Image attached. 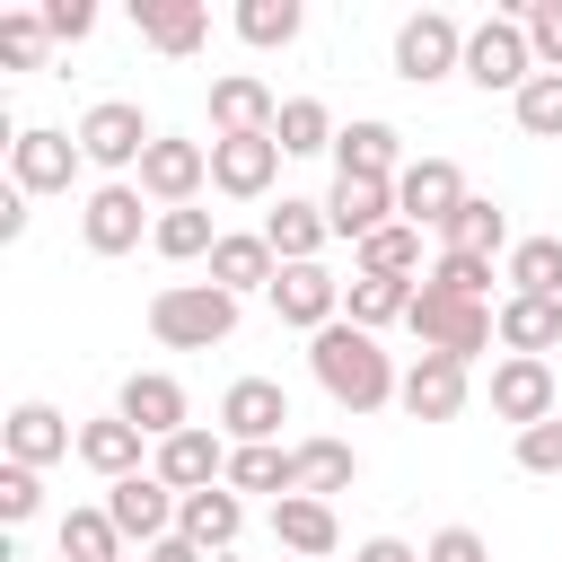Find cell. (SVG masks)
Segmentation results:
<instances>
[{"mask_svg":"<svg viewBox=\"0 0 562 562\" xmlns=\"http://www.w3.org/2000/svg\"><path fill=\"white\" fill-rule=\"evenodd\" d=\"M149 474L184 501V492H211V483H228V439L220 430H176V439H158V457H149Z\"/></svg>","mask_w":562,"mask_h":562,"instance_id":"13","label":"cell"},{"mask_svg":"<svg viewBox=\"0 0 562 562\" xmlns=\"http://www.w3.org/2000/svg\"><path fill=\"white\" fill-rule=\"evenodd\" d=\"M105 518L123 527V544H167L176 536V492L158 483V474H123V483H105Z\"/></svg>","mask_w":562,"mask_h":562,"instance_id":"14","label":"cell"},{"mask_svg":"<svg viewBox=\"0 0 562 562\" xmlns=\"http://www.w3.org/2000/svg\"><path fill=\"white\" fill-rule=\"evenodd\" d=\"M281 123V97L255 79V70H220L211 79V140H255Z\"/></svg>","mask_w":562,"mask_h":562,"instance_id":"15","label":"cell"},{"mask_svg":"<svg viewBox=\"0 0 562 562\" xmlns=\"http://www.w3.org/2000/svg\"><path fill=\"white\" fill-rule=\"evenodd\" d=\"M422 562H492V553H483V536H474V527H439V536L422 544Z\"/></svg>","mask_w":562,"mask_h":562,"instance_id":"47","label":"cell"},{"mask_svg":"<svg viewBox=\"0 0 562 562\" xmlns=\"http://www.w3.org/2000/svg\"><path fill=\"white\" fill-rule=\"evenodd\" d=\"M325 220H334V237H378L386 220H395V184H369V176H334V193H325Z\"/></svg>","mask_w":562,"mask_h":562,"instance_id":"26","label":"cell"},{"mask_svg":"<svg viewBox=\"0 0 562 562\" xmlns=\"http://www.w3.org/2000/svg\"><path fill=\"white\" fill-rule=\"evenodd\" d=\"M351 255H360V272L413 281V272H422V228H413V220H386V228H378V237H360Z\"/></svg>","mask_w":562,"mask_h":562,"instance_id":"37","label":"cell"},{"mask_svg":"<svg viewBox=\"0 0 562 562\" xmlns=\"http://www.w3.org/2000/svg\"><path fill=\"white\" fill-rule=\"evenodd\" d=\"M413 290H422V281H386V272H351V281H342V316H351L360 334H378V325H395V316H413Z\"/></svg>","mask_w":562,"mask_h":562,"instance_id":"30","label":"cell"},{"mask_svg":"<svg viewBox=\"0 0 562 562\" xmlns=\"http://www.w3.org/2000/svg\"><path fill=\"white\" fill-rule=\"evenodd\" d=\"M132 184H140L158 211H184V202H202V184H211V140H176V132H158Z\"/></svg>","mask_w":562,"mask_h":562,"instance_id":"8","label":"cell"},{"mask_svg":"<svg viewBox=\"0 0 562 562\" xmlns=\"http://www.w3.org/2000/svg\"><path fill=\"white\" fill-rule=\"evenodd\" d=\"M307 369H316V386L342 404V413H378V404H395V360L378 351V334H360L351 316H334L325 334H307Z\"/></svg>","mask_w":562,"mask_h":562,"instance_id":"1","label":"cell"},{"mask_svg":"<svg viewBox=\"0 0 562 562\" xmlns=\"http://www.w3.org/2000/svg\"><path fill=\"white\" fill-rule=\"evenodd\" d=\"M140 562H211V553H202V544H184V536H167V544H149Z\"/></svg>","mask_w":562,"mask_h":562,"instance_id":"50","label":"cell"},{"mask_svg":"<svg viewBox=\"0 0 562 562\" xmlns=\"http://www.w3.org/2000/svg\"><path fill=\"white\" fill-rule=\"evenodd\" d=\"M228 492H272V501H290V492H299V457H290V448H228Z\"/></svg>","mask_w":562,"mask_h":562,"instance_id":"34","label":"cell"},{"mask_svg":"<svg viewBox=\"0 0 562 562\" xmlns=\"http://www.w3.org/2000/svg\"><path fill=\"white\" fill-rule=\"evenodd\" d=\"M263 299H272V316H281L290 334H325V325L342 316V281H334L325 263H281V281H272Z\"/></svg>","mask_w":562,"mask_h":562,"instance_id":"12","label":"cell"},{"mask_svg":"<svg viewBox=\"0 0 562 562\" xmlns=\"http://www.w3.org/2000/svg\"><path fill=\"white\" fill-rule=\"evenodd\" d=\"M518 26H527V44H536V70H562V0H527Z\"/></svg>","mask_w":562,"mask_h":562,"instance_id":"43","label":"cell"},{"mask_svg":"<svg viewBox=\"0 0 562 562\" xmlns=\"http://www.w3.org/2000/svg\"><path fill=\"white\" fill-rule=\"evenodd\" d=\"M351 562H422L404 536H369V544H351Z\"/></svg>","mask_w":562,"mask_h":562,"instance_id":"48","label":"cell"},{"mask_svg":"<svg viewBox=\"0 0 562 562\" xmlns=\"http://www.w3.org/2000/svg\"><path fill=\"white\" fill-rule=\"evenodd\" d=\"M509 114H518L527 140H562V70H536V79L509 97Z\"/></svg>","mask_w":562,"mask_h":562,"instance_id":"39","label":"cell"},{"mask_svg":"<svg viewBox=\"0 0 562 562\" xmlns=\"http://www.w3.org/2000/svg\"><path fill=\"white\" fill-rule=\"evenodd\" d=\"M501 246H509V211L483 202V193H465V211L439 228V255H483V263H492Z\"/></svg>","mask_w":562,"mask_h":562,"instance_id":"31","label":"cell"},{"mask_svg":"<svg viewBox=\"0 0 562 562\" xmlns=\"http://www.w3.org/2000/svg\"><path fill=\"white\" fill-rule=\"evenodd\" d=\"M422 281L448 290V299H483V290H492V263H483V255H439ZM483 307H492V299H483Z\"/></svg>","mask_w":562,"mask_h":562,"instance_id":"42","label":"cell"},{"mask_svg":"<svg viewBox=\"0 0 562 562\" xmlns=\"http://www.w3.org/2000/svg\"><path fill=\"white\" fill-rule=\"evenodd\" d=\"M114 413H123L140 439H176V430H193V404H184V386H176L167 369H132L123 395H114Z\"/></svg>","mask_w":562,"mask_h":562,"instance_id":"18","label":"cell"},{"mask_svg":"<svg viewBox=\"0 0 562 562\" xmlns=\"http://www.w3.org/2000/svg\"><path fill=\"white\" fill-rule=\"evenodd\" d=\"M0 237H26V193H18V184L0 193Z\"/></svg>","mask_w":562,"mask_h":562,"instance_id":"49","label":"cell"},{"mask_svg":"<svg viewBox=\"0 0 562 562\" xmlns=\"http://www.w3.org/2000/svg\"><path fill=\"white\" fill-rule=\"evenodd\" d=\"M176 536H184V544H202V553H228V544L246 536V492H228V483L184 492V501H176Z\"/></svg>","mask_w":562,"mask_h":562,"instance_id":"21","label":"cell"},{"mask_svg":"<svg viewBox=\"0 0 562 562\" xmlns=\"http://www.w3.org/2000/svg\"><path fill=\"white\" fill-rule=\"evenodd\" d=\"M272 176H281V140H272V132H255V140H211V193L263 202Z\"/></svg>","mask_w":562,"mask_h":562,"instance_id":"19","label":"cell"},{"mask_svg":"<svg viewBox=\"0 0 562 562\" xmlns=\"http://www.w3.org/2000/svg\"><path fill=\"white\" fill-rule=\"evenodd\" d=\"M413 158H404V132L395 123H378V114H360V123H342V140H334V176H369V184H395Z\"/></svg>","mask_w":562,"mask_h":562,"instance_id":"20","label":"cell"},{"mask_svg":"<svg viewBox=\"0 0 562 562\" xmlns=\"http://www.w3.org/2000/svg\"><path fill=\"white\" fill-rule=\"evenodd\" d=\"M518 465L527 474H562V413L536 422V430H518Z\"/></svg>","mask_w":562,"mask_h":562,"instance_id":"45","label":"cell"},{"mask_svg":"<svg viewBox=\"0 0 562 562\" xmlns=\"http://www.w3.org/2000/svg\"><path fill=\"white\" fill-rule=\"evenodd\" d=\"M140 448H149V439H140L123 413H105V422H88V430H79V465H88V474H105V483L149 474V465H140Z\"/></svg>","mask_w":562,"mask_h":562,"instance_id":"29","label":"cell"},{"mask_svg":"<svg viewBox=\"0 0 562 562\" xmlns=\"http://www.w3.org/2000/svg\"><path fill=\"white\" fill-rule=\"evenodd\" d=\"M228 228H211V211L202 202H184V211H158V228H149V246L167 255V263H193V255H211Z\"/></svg>","mask_w":562,"mask_h":562,"instance_id":"36","label":"cell"},{"mask_svg":"<svg viewBox=\"0 0 562 562\" xmlns=\"http://www.w3.org/2000/svg\"><path fill=\"white\" fill-rule=\"evenodd\" d=\"M35 509H44V474H35V465H0V518L26 527Z\"/></svg>","mask_w":562,"mask_h":562,"instance_id":"44","label":"cell"},{"mask_svg":"<svg viewBox=\"0 0 562 562\" xmlns=\"http://www.w3.org/2000/svg\"><path fill=\"white\" fill-rule=\"evenodd\" d=\"M272 544H281L290 562H325V553L342 544V527H334V501H316V492H290V501H272Z\"/></svg>","mask_w":562,"mask_h":562,"instance_id":"22","label":"cell"},{"mask_svg":"<svg viewBox=\"0 0 562 562\" xmlns=\"http://www.w3.org/2000/svg\"><path fill=\"white\" fill-rule=\"evenodd\" d=\"M61 562H123V527L105 509H70L61 518Z\"/></svg>","mask_w":562,"mask_h":562,"instance_id":"38","label":"cell"},{"mask_svg":"<svg viewBox=\"0 0 562 562\" xmlns=\"http://www.w3.org/2000/svg\"><path fill=\"white\" fill-rule=\"evenodd\" d=\"M88 158H79V132H53V123H26L18 140H9V184L35 202V193H70V176H79Z\"/></svg>","mask_w":562,"mask_h":562,"instance_id":"7","label":"cell"},{"mask_svg":"<svg viewBox=\"0 0 562 562\" xmlns=\"http://www.w3.org/2000/svg\"><path fill=\"white\" fill-rule=\"evenodd\" d=\"M290 457H299V492H316V501H334V492L360 483V457H351L342 439H299Z\"/></svg>","mask_w":562,"mask_h":562,"instance_id":"33","label":"cell"},{"mask_svg":"<svg viewBox=\"0 0 562 562\" xmlns=\"http://www.w3.org/2000/svg\"><path fill=\"white\" fill-rule=\"evenodd\" d=\"M413 334H422V351H448V360H474V351H492L501 342V325H492V307L483 299H448V290H413V316H404Z\"/></svg>","mask_w":562,"mask_h":562,"instance_id":"4","label":"cell"},{"mask_svg":"<svg viewBox=\"0 0 562 562\" xmlns=\"http://www.w3.org/2000/svg\"><path fill=\"white\" fill-rule=\"evenodd\" d=\"M325 237H334L325 202H299V193H281V211H263V246H272L281 263H316V255H325Z\"/></svg>","mask_w":562,"mask_h":562,"instance_id":"27","label":"cell"},{"mask_svg":"<svg viewBox=\"0 0 562 562\" xmlns=\"http://www.w3.org/2000/svg\"><path fill=\"white\" fill-rule=\"evenodd\" d=\"M281 422H290L281 378H237V386L220 395V439H228V448H281Z\"/></svg>","mask_w":562,"mask_h":562,"instance_id":"10","label":"cell"},{"mask_svg":"<svg viewBox=\"0 0 562 562\" xmlns=\"http://www.w3.org/2000/svg\"><path fill=\"white\" fill-rule=\"evenodd\" d=\"M465 211V176H457V158H413L404 176H395V220H413V228H448Z\"/></svg>","mask_w":562,"mask_h":562,"instance_id":"11","label":"cell"},{"mask_svg":"<svg viewBox=\"0 0 562 562\" xmlns=\"http://www.w3.org/2000/svg\"><path fill=\"white\" fill-rule=\"evenodd\" d=\"M272 140H281V158H316V149H334L342 132H334V114H325L316 97H281V123H272Z\"/></svg>","mask_w":562,"mask_h":562,"instance_id":"35","label":"cell"},{"mask_svg":"<svg viewBox=\"0 0 562 562\" xmlns=\"http://www.w3.org/2000/svg\"><path fill=\"white\" fill-rule=\"evenodd\" d=\"M44 26H53V44H79V35H97V9L88 0H44Z\"/></svg>","mask_w":562,"mask_h":562,"instance_id":"46","label":"cell"},{"mask_svg":"<svg viewBox=\"0 0 562 562\" xmlns=\"http://www.w3.org/2000/svg\"><path fill=\"white\" fill-rule=\"evenodd\" d=\"M140 202H149L140 184H97V193L79 202V237H88V255H132L140 228H158V211H140Z\"/></svg>","mask_w":562,"mask_h":562,"instance_id":"9","label":"cell"},{"mask_svg":"<svg viewBox=\"0 0 562 562\" xmlns=\"http://www.w3.org/2000/svg\"><path fill=\"white\" fill-rule=\"evenodd\" d=\"M149 140H158V132H149V114H140L132 97H97V105L79 114V158H88V167H105L114 184H123V176H140Z\"/></svg>","mask_w":562,"mask_h":562,"instance_id":"3","label":"cell"},{"mask_svg":"<svg viewBox=\"0 0 562 562\" xmlns=\"http://www.w3.org/2000/svg\"><path fill=\"white\" fill-rule=\"evenodd\" d=\"M492 413L518 422V430H536V422L562 413V378H553L544 360H518V351H509V360L492 369Z\"/></svg>","mask_w":562,"mask_h":562,"instance_id":"17","label":"cell"},{"mask_svg":"<svg viewBox=\"0 0 562 562\" xmlns=\"http://www.w3.org/2000/svg\"><path fill=\"white\" fill-rule=\"evenodd\" d=\"M501 281H509V299H562V237H518Z\"/></svg>","mask_w":562,"mask_h":562,"instance_id":"32","label":"cell"},{"mask_svg":"<svg viewBox=\"0 0 562 562\" xmlns=\"http://www.w3.org/2000/svg\"><path fill=\"white\" fill-rule=\"evenodd\" d=\"M465 70V26L448 18V9H413L404 26H395V79L404 88H439V79H457Z\"/></svg>","mask_w":562,"mask_h":562,"instance_id":"5","label":"cell"},{"mask_svg":"<svg viewBox=\"0 0 562 562\" xmlns=\"http://www.w3.org/2000/svg\"><path fill=\"white\" fill-rule=\"evenodd\" d=\"M237 35H246L255 53L299 44V0H237Z\"/></svg>","mask_w":562,"mask_h":562,"instance_id":"40","label":"cell"},{"mask_svg":"<svg viewBox=\"0 0 562 562\" xmlns=\"http://www.w3.org/2000/svg\"><path fill=\"white\" fill-rule=\"evenodd\" d=\"M0 439H9V465H35V474H44L53 457H79L70 422H61L53 404H35V395H26V404H18L9 422H0Z\"/></svg>","mask_w":562,"mask_h":562,"instance_id":"23","label":"cell"},{"mask_svg":"<svg viewBox=\"0 0 562 562\" xmlns=\"http://www.w3.org/2000/svg\"><path fill=\"white\" fill-rule=\"evenodd\" d=\"M492 325H501V351H518V360L562 351V299H501Z\"/></svg>","mask_w":562,"mask_h":562,"instance_id":"28","label":"cell"},{"mask_svg":"<svg viewBox=\"0 0 562 562\" xmlns=\"http://www.w3.org/2000/svg\"><path fill=\"white\" fill-rule=\"evenodd\" d=\"M465 395H474V378H465V360H448V351H422V360L404 369V386H395V404H404L413 422H457Z\"/></svg>","mask_w":562,"mask_h":562,"instance_id":"16","label":"cell"},{"mask_svg":"<svg viewBox=\"0 0 562 562\" xmlns=\"http://www.w3.org/2000/svg\"><path fill=\"white\" fill-rule=\"evenodd\" d=\"M132 18H140V44H158L167 61H193L202 35H211V9L202 0H132Z\"/></svg>","mask_w":562,"mask_h":562,"instance_id":"24","label":"cell"},{"mask_svg":"<svg viewBox=\"0 0 562 562\" xmlns=\"http://www.w3.org/2000/svg\"><path fill=\"white\" fill-rule=\"evenodd\" d=\"M211 281H220L228 299H246V290H272V281H281V255L263 246V228H228V237L211 246Z\"/></svg>","mask_w":562,"mask_h":562,"instance_id":"25","label":"cell"},{"mask_svg":"<svg viewBox=\"0 0 562 562\" xmlns=\"http://www.w3.org/2000/svg\"><path fill=\"white\" fill-rule=\"evenodd\" d=\"M149 334H158L167 351H211V342L237 334V299H228L220 281H167V290L149 299Z\"/></svg>","mask_w":562,"mask_h":562,"instance_id":"2","label":"cell"},{"mask_svg":"<svg viewBox=\"0 0 562 562\" xmlns=\"http://www.w3.org/2000/svg\"><path fill=\"white\" fill-rule=\"evenodd\" d=\"M44 53H53V26H44V9H9V18H0V61H9V70H35Z\"/></svg>","mask_w":562,"mask_h":562,"instance_id":"41","label":"cell"},{"mask_svg":"<svg viewBox=\"0 0 562 562\" xmlns=\"http://www.w3.org/2000/svg\"><path fill=\"white\" fill-rule=\"evenodd\" d=\"M465 79H474L483 97H518V88L536 79V44H527L518 9H509V18H483V26H465Z\"/></svg>","mask_w":562,"mask_h":562,"instance_id":"6","label":"cell"}]
</instances>
